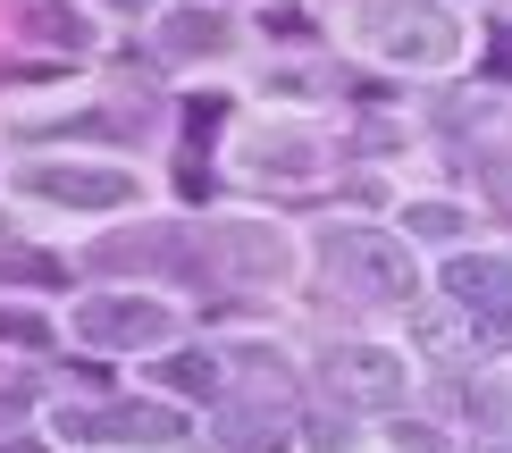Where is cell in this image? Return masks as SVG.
<instances>
[{"label":"cell","instance_id":"277c9868","mask_svg":"<svg viewBox=\"0 0 512 453\" xmlns=\"http://www.w3.org/2000/svg\"><path fill=\"white\" fill-rule=\"evenodd\" d=\"M59 428L84 445H168V437H185V420L168 403H84V412H59Z\"/></svg>","mask_w":512,"mask_h":453},{"label":"cell","instance_id":"d6986e66","mask_svg":"<svg viewBox=\"0 0 512 453\" xmlns=\"http://www.w3.org/2000/svg\"><path fill=\"white\" fill-rule=\"evenodd\" d=\"M479 453H512V437H487V445H479Z\"/></svg>","mask_w":512,"mask_h":453},{"label":"cell","instance_id":"ac0fdd59","mask_svg":"<svg viewBox=\"0 0 512 453\" xmlns=\"http://www.w3.org/2000/svg\"><path fill=\"white\" fill-rule=\"evenodd\" d=\"M395 445H403V453H437V437H429L420 420H403V428H395Z\"/></svg>","mask_w":512,"mask_h":453},{"label":"cell","instance_id":"e0dca14e","mask_svg":"<svg viewBox=\"0 0 512 453\" xmlns=\"http://www.w3.org/2000/svg\"><path fill=\"white\" fill-rule=\"evenodd\" d=\"M479 353H512V311H479Z\"/></svg>","mask_w":512,"mask_h":453},{"label":"cell","instance_id":"5bb4252c","mask_svg":"<svg viewBox=\"0 0 512 453\" xmlns=\"http://www.w3.org/2000/svg\"><path fill=\"white\" fill-rule=\"evenodd\" d=\"M403 227H412V235H429V244H454V235L471 227V219H462L454 202H412V210H403Z\"/></svg>","mask_w":512,"mask_h":453},{"label":"cell","instance_id":"3957f363","mask_svg":"<svg viewBox=\"0 0 512 453\" xmlns=\"http://www.w3.org/2000/svg\"><path fill=\"white\" fill-rule=\"evenodd\" d=\"M202 261L219 277H236V286H277L286 277V235L261 219H219V227H202Z\"/></svg>","mask_w":512,"mask_h":453},{"label":"cell","instance_id":"30bf717a","mask_svg":"<svg viewBox=\"0 0 512 453\" xmlns=\"http://www.w3.org/2000/svg\"><path fill=\"white\" fill-rule=\"evenodd\" d=\"M219 42H227V17H219V9H177V17H160V51H177V59L219 51Z\"/></svg>","mask_w":512,"mask_h":453},{"label":"cell","instance_id":"9c48e42d","mask_svg":"<svg viewBox=\"0 0 512 453\" xmlns=\"http://www.w3.org/2000/svg\"><path fill=\"white\" fill-rule=\"evenodd\" d=\"M93 261H101V269H194L177 235H110Z\"/></svg>","mask_w":512,"mask_h":453},{"label":"cell","instance_id":"52a82bcc","mask_svg":"<svg viewBox=\"0 0 512 453\" xmlns=\"http://www.w3.org/2000/svg\"><path fill=\"white\" fill-rule=\"evenodd\" d=\"M26 185L42 193V202H76V210H118V202H135V177H126V168H68V160H42V168H26Z\"/></svg>","mask_w":512,"mask_h":453},{"label":"cell","instance_id":"2e32d148","mask_svg":"<svg viewBox=\"0 0 512 453\" xmlns=\"http://www.w3.org/2000/svg\"><path fill=\"white\" fill-rule=\"evenodd\" d=\"M0 344H17V353H42V344H51V328H42L34 311H0Z\"/></svg>","mask_w":512,"mask_h":453},{"label":"cell","instance_id":"7c38bea8","mask_svg":"<svg viewBox=\"0 0 512 453\" xmlns=\"http://www.w3.org/2000/svg\"><path fill=\"white\" fill-rule=\"evenodd\" d=\"M227 361H236V378H244L261 403H286V395H294V378H286V361H277V353H227Z\"/></svg>","mask_w":512,"mask_h":453},{"label":"cell","instance_id":"4fadbf2b","mask_svg":"<svg viewBox=\"0 0 512 453\" xmlns=\"http://www.w3.org/2000/svg\"><path fill=\"white\" fill-rule=\"evenodd\" d=\"M26 26H34L42 42H59V51H84V26L59 9V0H26Z\"/></svg>","mask_w":512,"mask_h":453},{"label":"cell","instance_id":"6da1fadb","mask_svg":"<svg viewBox=\"0 0 512 453\" xmlns=\"http://www.w3.org/2000/svg\"><path fill=\"white\" fill-rule=\"evenodd\" d=\"M319 261L345 277V294H370V302H412L420 294V269H412V244L378 227H328L319 235Z\"/></svg>","mask_w":512,"mask_h":453},{"label":"cell","instance_id":"9a60e30c","mask_svg":"<svg viewBox=\"0 0 512 453\" xmlns=\"http://www.w3.org/2000/svg\"><path fill=\"white\" fill-rule=\"evenodd\" d=\"M0 277H17V286H59V261H42V252H0Z\"/></svg>","mask_w":512,"mask_h":453},{"label":"cell","instance_id":"ffe728a7","mask_svg":"<svg viewBox=\"0 0 512 453\" xmlns=\"http://www.w3.org/2000/svg\"><path fill=\"white\" fill-rule=\"evenodd\" d=\"M118 9H152V0H118Z\"/></svg>","mask_w":512,"mask_h":453},{"label":"cell","instance_id":"7a4b0ae2","mask_svg":"<svg viewBox=\"0 0 512 453\" xmlns=\"http://www.w3.org/2000/svg\"><path fill=\"white\" fill-rule=\"evenodd\" d=\"M361 34H370V51L395 59V68H445V59L462 51V26L437 0H370Z\"/></svg>","mask_w":512,"mask_h":453},{"label":"cell","instance_id":"8fae6325","mask_svg":"<svg viewBox=\"0 0 512 453\" xmlns=\"http://www.w3.org/2000/svg\"><path fill=\"white\" fill-rule=\"evenodd\" d=\"M160 386H177V395H219V386H227V361H219V353H168V361H160Z\"/></svg>","mask_w":512,"mask_h":453},{"label":"cell","instance_id":"5b68a950","mask_svg":"<svg viewBox=\"0 0 512 453\" xmlns=\"http://www.w3.org/2000/svg\"><path fill=\"white\" fill-rule=\"evenodd\" d=\"M76 336L84 344H126V353H143V344H168V311L143 294H101L76 311Z\"/></svg>","mask_w":512,"mask_h":453},{"label":"cell","instance_id":"ba28073f","mask_svg":"<svg viewBox=\"0 0 512 453\" xmlns=\"http://www.w3.org/2000/svg\"><path fill=\"white\" fill-rule=\"evenodd\" d=\"M445 294L462 302V311H512V261L504 252H462L454 269H445Z\"/></svg>","mask_w":512,"mask_h":453},{"label":"cell","instance_id":"44dd1931","mask_svg":"<svg viewBox=\"0 0 512 453\" xmlns=\"http://www.w3.org/2000/svg\"><path fill=\"white\" fill-rule=\"evenodd\" d=\"M504 9H512V0H504Z\"/></svg>","mask_w":512,"mask_h":453},{"label":"cell","instance_id":"8992f818","mask_svg":"<svg viewBox=\"0 0 512 453\" xmlns=\"http://www.w3.org/2000/svg\"><path fill=\"white\" fill-rule=\"evenodd\" d=\"M328 386H336V403H370V412H387V403L403 395V361L378 353V344H336V353H328Z\"/></svg>","mask_w":512,"mask_h":453}]
</instances>
